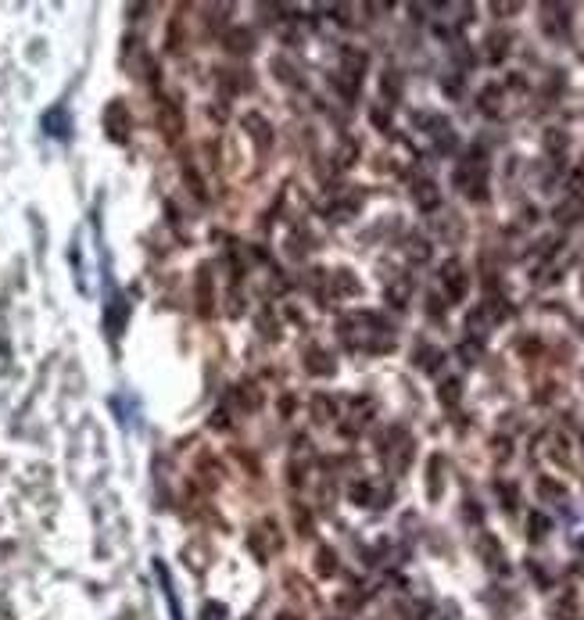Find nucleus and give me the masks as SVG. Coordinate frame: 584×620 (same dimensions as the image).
I'll return each instance as SVG.
<instances>
[{"label":"nucleus","mask_w":584,"mask_h":620,"mask_svg":"<svg viewBox=\"0 0 584 620\" xmlns=\"http://www.w3.org/2000/svg\"><path fill=\"white\" fill-rule=\"evenodd\" d=\"M455 187L466 194V197H474V201H481L484 197V180H488V168H484V158L474 151L470 158H462L459 161V168H455Z\"/></svg>","instance_id":"1"},{"label":"nucleus","mask_w":584,"mask_h":620,"mask_svg":"<svg viewBox=\"0 0 584 620\" xmlns=\"http://www.w3.org/2000/svg\"><path fill=\"white\" fill-rule=\"evenodd\" d=\"M384 456H387L391 470H405V466H408V459H413V437H408L401 427H394V430L387 434Z\"/></svg>","instance_id":"2"},{"label":"nucleus","mask_w":584,"mask_h":620,"mask_svg":"<svg viewBox=\"0 0 584 620\" xmlns=\"http://www.w3.org/2000/svg\"><path fill=\"white\" fill-rule=\"evenodd\" d=\"M441 280H445V291H448V298H452V302L466 298V291H470V280H466V272H462V265H459L455 258H452V262H445Z\"/></svg>","instance_id":"3"},{"label":"nucleus","mask_w":584,"mask_h":620,"mask_svg":"<svg viewBox=\"0 0 584 620\" xmlns=\"http://www.w3.org/2000/svg\"><path fill=\"white\" fill-rule=\"evenodd\" d=\"M566 22H570V8H563V4H545V8H542V25H545L552 36H559V33L566 29Z\"/></svg>","instance_id":"4"},{"label":"nucleus","mask_w":584,"mask_h":620,"mask_svg":"<svg viewBox=\"0 0 584 620\" xmlns=\"http://www.w3.org/2000/svg\"><path fill=\"white\" fill-rule=\"evenodd\" d=\"M305 369L316 373V377H330V373H333V359H330L323 348H312V352L305 355Z\"/></svg>","instance_id":"5"},{"label":"nucleus","mask_w":584,"mask_h":620,"mask_svg":"<svg viewBox=\"0 0 584 620\" xmlns=\"http://www.w3.org/2000/svg\"><path fill=\"white\" fill-rule=\"evenodd\" d=\"M441 348H434V345H420L416 348V366L423 369V373H434V369H441Z\"/></svg>","instance_id":"6"},{"label":"nucleus","mask_w":584,"mask_h":620,"mask_svg":"<svg viewBox=\"0 0 584 620\" xmlns=\"http://www.w3.org/2000/svg\"><path fill=\"white\" fill-rule=\"evenodd\" d=\"M330 287H333V294H359V280L348 272V269H337L330 276Z\"/></svg>","instance_id":"7"},{"label":"nucleus","mask_w":584,"mask_h":620,"mask_svg":"<svg viewBox=\"0 0 584 620\" xmlns=\"http://www.w3.org/2000/svg\"><path fill=\"white\" fill-rule=\"evenodd\" d=\"M244 130L255 137V144H258V147H265V144H269V122H265L262 115H244Z\"/></svg>","instance_id":"8"},{"label":"nucleus","mask_w":584,"mask_h":620,"mask_svg":"<svg viewBox=\"0 0 584 620\" xmlns=\"http://www.w3.org/2000/svg\"><path fill=\"white\" fill-rule=\"evenodd\" d=\"M413 194H416V205H420V208H427V212H430V208H437V201H441V194H437V187H434L430 180L416 183V190H413Z\"/></svg>","instance_id":"9"},{"label":"nucleus","mask_w":584,"mask_h":620,"mask_svg":"<svg viewBox=\"0 0 584 620\" xmlns=\"http://www.w3.org/2000/svg\"><path fill=\"white\" fill-rule=\"evenodd\" d=\"M108 122H111V137L115 140L126 137V111H122V104H111L108 108Z\"/></svg>","instance_id":"10"},{"label":"nucleus","mask_w":584,"mask_h":620,"mask_svg":"<svg viewBox=\"0 0 584 620\" xmlns=\"http://www.w3.org/2000/svg\"><path fill=\"white\" fill-rule=\"evenodd\" d=\"M441 466H445V459H441V456H434V459H430V466H427V491H430V498H437V495H441Z\"/></svg>","instance_id":"11"},{"label":"nucleus","mask_w":584,"mask_h":620,"mask_svg":"<svg viewBox=\"0 0 584 620\" xmlns=\"http://www.w3.org/2000/svg\"><path fill=\"white\" fill-rule=\"evenodd\" d=\"M405 255L413 258V262H427V258H430V244H427L423 237H408V241H405Z\"/></svg>","instance_id":"12"},{"label":"nucleus","mask_w":584,"mask_h":620,"mask_svg":"<svg viewBox=\"0 0 584 620\" xmlns=\"http://www.w3.org/2000/svg\"><path fill=\"white\" fill-rule=\"evenodd\" d=\"M312 413H316V420H319V423H326V420H333V416H337V406L326 398V394H316V398H312Z\"/></svg>","instance_id":"13"},{"label":"nucleus","mask_w":584,"mask_h":620,"mask_svg":"<svg viewBox=\"0 0 584 620\" xmlns=\"http://www.w3.org/2000/svg\"><path fill=\"white\" fill-rule=\"evenodd\" d=\"M580 212H584V205H580V201H566V205H559V208H556V219L563 222V226H570V222H577V219H580Z\"/></svg>","instance_id":"14"},{"label":"nucleus","mask_w":584,"mask_h":620,"mask_svg":"<svg viewBox=\"0 0 584 620\" xmlns=\"http://www.w3.org/2000/svg\"><path fill=\"white\" fill-rule=\"evenodd\" d=\"M437 398H441L445 406H455V402L462 398V384H459V380H445L441 391H437Z\"/></svg>","instance_id":"15"},{"label":"nucleus","mask_w":584,"mask_h":620,"mask_svg":"<svg viewBox=\"0 0 584 620\" xmlns=\"http://www.w3.org/2000/svg\"><path fill=\"white\" fill-rule=\"evenodd\" d=\"M226 47H229V50H251V33H248V29L226 33Z\"/></svg>","instance_id":"16"},{"label":"nucleus","mask_w":584,"mask_h":620,"mask_svg":"<svg viewBox=\"0 0 584 620\" xmlns=\"http://www.w3.org/2000/svg\"><path fill=\"white\" fill-rule=\"evenodd\" d=\"M488 43H491V47H488V58H491V62H502V54L509 50V36H502V33H495V36H491Z\"/></svg>","instance_id":"17"},{"label":"nucleus","mask_w":584,"mask_h":620,"mask_svg":"<svg viewBox=\"0 0 584 620\" xmlns=\"http://www.w3.org/2000/svg\"><path fill=\"white\" fill-rule=\"evenodd\" d=\"M481 111H488V115H498V86H488L481 93Z\"/></svg>","instance_id":"18"},{"label":"nucleus","mask_w":584,"mask_h":620,"mask_svg":"<svg viewBox=\"0 0 584 620\" xmlns=\"http://www.w3.org/2000/svg\"><path fill=\"white\" fill-rule=\"evenodd\" d=\"M333 570H337V556H333L330 549H319V574H323V578H330Z\"/></svg>","instance_id":"19"},{"label":"nucleus","mask_w":584,"mask_h":620,"mask_svg":"<svg viewBox=\"0 0 584 620\" xmlns=\"http://www.w3.org/2000/svg\"><path fill=\"white\" fill-rule=\"evenodd\" d=\"M545 534H549V520H545L542 513H534V517H531V541H542Z\"/></svg>","instance_id":"20"},{"label":"nucleus","mask_w":584,"mask_h":620,"mask_svg":"<svg viewBox=\"0 0 584 620\" xmlns=\"http://www.w3.org/2000/svg\"><path fill=\"white\" fill-rule=\"evenodd\" d=\"M545 147H549V151H563V147H566V133L549 130V133H545Z\"/></svg>","instance_id":"21"},{"label":"nucleus","mask_w":584,"mask_h":620,"mask_svg":"<svg viewBox=\"0 0 584 620\" xmlns=\"http://www.w3.org/2000/svg\"><path fill=\"white\" fill-rule=\"evenodd\" d=\"M398 90H401V79H398V72H387V76H384V93L398 97Z\"/></svg>","instance_id":"22"},{"label":"nucleus","mask_w":584,"mask_h":620,"mask_svg":"<svg viewBox=\"0 0 584 620\" xmlns=\"http://www.w3.org/2000/svg\"><path fill=\"white\" fill-rule=\"evenodd\" d=\"M459 355H462V362H477L481 345H474V341H470V345H462V348H459Z\"/></svg>","instance_id":"23"},{"label":"nucleus","mask_w":584,"mask_h":620,"mask_svg":"<svg viewBox=\"0 0 584 620\" xmlns=\"http://www.w3.org/2000/svg\"><path fill=\"white\" fill-rule=\"evenodd\" d=\"M538 491H542V495H556V498H563V488H559L556 481H542V484H538Z\"/></svg>","instance_id":"24"},{"label":"nucleus","mask_w":584,"mask_h":620,"mask_svg":"<svg viewBox=\"0 0 584 620\" xmlns=\"http://www.w3.org/2000/svg\"><path fill=\"white\" fill-rule=\"evenodd\" d=\"M222 616H226V609H222V606H215V602H208V606H205V620H222Z\"/></svg>","instance_id":"25"}]
</instances>
